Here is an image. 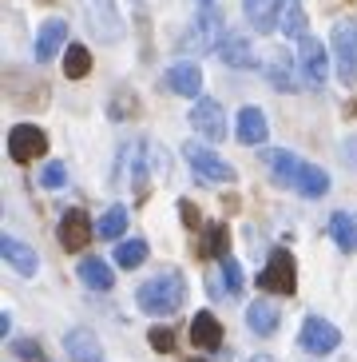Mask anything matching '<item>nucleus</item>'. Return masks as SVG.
I'll return each mask as SVG.
<instances>
[{"label":"nucleus","mask_w":357,"mask_h":362,"mask_svg":"<svg viewBox=\"0 0 357 362\" xmlns=\"http://www.w3.org/2000/svg\"><path fill=\"white\" fill-rule=\"evenodd\" d=\"M183 298H187V279L178 275V271H159L155 279H147L143 287L135 291V303L143 315H155V319H167L183 307Z\"/></svg>","instance_id":"nucleus-1"},{"label":"nucleus","mask_w":357,"mask_h":362,"mask_svg":"<svg viewBox=\"0 0 357 362\" xmlns=\"http://www.w3.org/2000/svg\"><path fill=\"white\" fill-rule=\"evenodd\" d=\"M222 40H226V21H222L219 12L207 4V8L190 21L187 36H183V48H187V52H195V56H202V52H219Z\"/></svg>","instance_id":"nucleus-2"},{"label":"nucleus","mask_w":357,"mask_h":362,"mask_svg":"<svg viewBox=\"0 0 357 362\" xmlns=\"http://www.w3.org/2000/svg\"><path fill=\"white\" fill-rule=\"evenodd\" d=\"M258 287L270 291V295H282V298H290L298 291V263L286 247H274L270 251L262 275H258Z\"/></svg>","instance_id":"nucleus-3"},{"label":"nucleus","mask_w":357,"mask_h":362,"mask_svg":"<svg viewBox=\"0 0 357 362\" xmlns=\"http://www.w3.org/2000/svg\"><path fill=\"white\" fill-rule=\"evenodd\" d=\"M329 44H334L337 80H341V84H357V24L353 21H337Z\"/></svg>","instance_id":"nucleus-4"},{"label":"nucleus","mask_w":357,"mask_h":362,"mask_svg":"<svg viewBox=\"0 0 357 362\" xmlns=\"http://www.w3.org/2000/svg\"><path fill=\"white\" fill-rule=\"evenodd\" d=\"M183 156H187L190 168L199 171V180H207V183H234L238 180V171L222 160V156H214L210 148H202V144H187Z\"/></svg>","instance_id":"nucleus-5"},{"label":"nucleus","mask_w":357,"mask_h":362,"mask_svg":"<svg viewBox=\"0 0 357 362\" xmlns=\"http://www.w3.org/2000/svg\"><path fill=\"white\" fill-rule=\"evenodd\" d=\"M298 342H302V351L310 354H329L337 351V342H341V330L334 327L329 319H322V315H310V319L302 322V330H298Z\"/></svg>","instance_id":"nucleus-6"},{"label":"nucleus","mask_w":357,"mask_h":362,"mask_svg":"<svg viewBox=\"0 0 357 362\" xmlns=\"http://www.w3.org/2000/svg\"><path fill=\"white\" fill-rule=\"evenodd\" d=\"M48 151V136H44L36 124H16L8 132V156L12 163H36Z\"/></svg>","instance_id":"nucleus-7"},{"label":"nucleus","mask_w":357,"mask_h":362,"mask_svg":"<svg viewBox=\"0 0 357 362\" xmlns=\"http://www.w3.org/2000/svg\"><path fill=\"white\" fill-rule=\"evenodd\" d=\"M190 128L199 132L202 139H210V144L226 139V112H222L219 100H207V96L195 100V107H190Z\"/></svg>","instance_id":"nucleus-8"},{"label":"nucleus","mask_w":357,"mask_h":362,"mask_svg":"<svg viewBox=\"0 0 357 362\" xmlns=\"http://www.w3.org/2000/svg\"><path fill=\"white\" fill-rule=\"evenodd\" d=\"M87 24L104 44L123 40V16L116 12V0H87Z\"/></svg>","instance_id":"nucleus-9"},{"label":"nucleus","mask_w":357,"mask_h":362,"mask_svg":"<svg viewBox=\"0 0 357 362\" xmlns=\"http://www.w3.org/2000/svg\"><path fill=\"white\" fill-rule=\"evenodd\" d=\"M298 60H302V76L310 88H322L329 76V56L326 48H322V40H314V36H302L298 40Z\"/></svg>","instance_id":"nucleus-10"},{"label":"nucleus","mask_w":357,"mask_h":362,"mask_svg":"<svg viewBox=\"0 0 357 362\" xmlns=\"http://www.w3.org/2000/svg\"><path fill=\"white\" fill-rule=\"evenodd\" d=\"M95 239V223L87 219V211H80V207H72V211L60 219V247L63 251H84L87 243Z\"/></svg>","instance_id":"nucleus-11"},{"label":"nucleus","mask_w":357,"mask_h":362,"mask_svg":"<svg viewBox=\"0 0 357 362\" xmlns=\"http://www.w3.org/2000/svg\"><path fill=\"white\" fill-rule=\"evenodd\" d=\"M262 163H266V171H270V180L282 183V187H294L302 168H305L294 151H282V148H262Z\"/></svg>","instance_id":"nucleus-12"},{"label":"nucleus","mask_w":357,"mask_h":362,"mask_svg":"<svg viewBox=\"0 0 357 362\" xmlns=\"http://www.w3.org/2000/svg\"><path fill=\"white\" fill-rule=\"evenodd\" d=\"M0 255H4V263H8L16 275H24V279H32L36 271H40L36 251H32L28 243H20L16 235H0Z\"/></svg>","instance_id":"nucleus-13"},{"label":"nucleus","mask_w":357,"mask_h":362,"mask_svg":"<svg viewBox=\"0 0 357 362\" xmlns=\"http://www.w3.org/2000/svg\"><path fill=\"white\" fill-rule=\"evenodd\" d=\"M167 88L175 96H187V100H199L202 92V68L195 60H178V64L167 68Z\"/></svg>","instance_id":"nucleus-14"},{"label":"nucleus","mask_w":357,"mask_h":362,"mask_svg":"<svg viewBox=\"0 0 357 362\" xmlns=\"http://www.w3.org/2000/svg\"><path fill=\"white\" fill-rule=\"evenodd\" d=\"M242 12H246V21H250L254 33L266 36L282 21V0H242Z\"/></svg>","instance_id":"nucleus-15"},{"label":"nucleus","mask_w":357,"mask_h":362,"mask_svg":"<svg viewBox=\"0 0 357 362\" xmlns=\"http://www.w3.org/2000/svg\"><path fill=\"white\" fill-rule=\"evenodd\" d=\"M63 351H68V358L72 362H104V346H99V339H95L92 330L75 327L63 334Z\"/></svg>","instance_id":"nucleus-16"},{"label":"nucleus","mask_w":357,"mask_h":362,"mask_svg":"<svg viewBox=\"0 0 357 362\" xmlns=\"http://www.w3.org/2000/svg\"><path fill=\"white\" fill-rule=\"evenodd\" d=\"M63 44H68V21H60V16L44 21L40 33H36V60H40V64L44 60H52Z\"/></svg>","instance_id":"nucleus-17"},{"label":"nucleus","mask_w":357,"mask_h":362,"mask_svg":"<svg viewBox=\"0 0 357 362\" xmlns=\"http://www.w3.org/2000/svg\"><path fill=\"white\" fill-rule=\"evenodd\" d=\"M219 60L226 68H258V56L242 33H226V40L219 44Z\"/></svg>","instance_id":"nucleus-18"},{"label":"nucleus","mask_w":357,"mask_h":362,"mask_svg":"<svg viewBox=\"0 0 357 362\" xmlns=\"http://www.w3.org/2000/svg\"><path fill=\"white\" fill-rule=\"evenodd\" d=\"M190 342H195L199 351H219L222 346V327L210 310H199V315L190 319Z\"/></svg>","instance_id":"nucleus-19"},{"label":"nucleus","mask_w":357,"mask_h":362,"mask_svg":"<svg viewBox=\"0 0 357 362\" xmlns=\"http://www.w3.org/2000/svg\"><path fill=\"white\" fill-rule=\"evenodd\" d=\"M266 80H270L278 92H298V76H294V64H290V56L278 48V52H270V60L262 64Z\"/></svg>","instance_id":"nucleus-20"},{"label":"nucleus","mask_w":357,"mask_h":362,"mask_svg":"<svg viewBox=\"0 0 357 362\" xmlns=\"http://www.w3.org/2000/svg\"><path fill=\"white\" fill-rule=\"evenodd\" d=\"M266 136H270V128H266L262 107H242V112H238V144H246V148H258Z\"/></svg>","instance_id":"nucleus-21"},{"label":"nucleus","mask_w":357,"mask_h":362,"mask_svg":"<svg viewBox=\"0 0 357 362\" xmlns=\"http://www.w3.org/2000/svg\"><path fill=\"white\" fill-rule=\"evenodd\" d=\"M278 322H282V315H278V307L266 303V298H258V303L246 307V327H250L254 334H262V339H270L274 330H278Z\"/></svg>","instance_id":"nucleus-22"},{"label":"nucleus","mask_w":357,"mask_h":362,"mask_svg":"<svg viewBox=\"0 0 357 362\" xmlns=\"http://www.w3.org/2000/svg\"><path fill=\"white\" fill-rule=\"evenodd\" d=\"M226 247H231V231L222 223H207L195 251H199V259H226Z\"/></svg>","instance_id":"nucleus-23"},{"label":"nucleus","mask_w":357,"mask_h":362,"mask_svg":"<svg viewBox=\"0 0 357 362\" xmlns=\"http://www.w3.org/2000/svg\"><path fill=\"white\" fill-rule=\"evenodd\" d=\"M75 271H80V283L92 287V291H111V287H116V271H111L104 259H84Z\"/></svg>","instance_id":"nucleus-24"},{"label":"nucleus","mask_w":357,"mask_h":362,"mask_svg":"<svg viewBox=\"0 0 357 362\" xmlns=\"http://www.w3.org/2000/svg\"><path fill=\"white\" fill-rule=\"evenodd\" d=\"M294 187H298V192L305 195V199H322V195L329 192V175H326V171H322V168H314V163H305Z\"/></svg>","instance_id":"nucleus-25"},{"label":"nucleus","mask_w":357,"mask_h":362,"mask_svg":"<svg viewBox=\"0 0 357 362\" xmlns=\"http://www.w3.org/2000/svg\"><path fill=\"white\" fill-rule=\"evenodd\" d=\"M123 231H127V207H123V203H111V207L99 215L95 235H99V239H119Z\"/></svg>","instance_id":"nucleus-26"},{"label":"nucleus","mask_w":357,"mask_h":362,"mask_svg":"<svg viewBox=\"0 0 357 362\" xmlns=\"http://www.w3.org/2000/svg\"><path fill=\"white\" fill-rule=\"evenodd\" d=\"M329 235H334V243L341 247V251H353L357 247V219L349 211H337L334 219H329Z\"/></svg>","instance_id":"nucleus-27"},{"label":"nucleus","mask_w":357,"mask_h":362,"mask_svg":"<svg viewBox=\"0 0 357 362\" xmlns=\"http://www.w3.org/2000/svg\"><path fill=\"white\" fill-rule=\"evenodd\" d=\"M92 72V52H87L84 44H68V52H63V76L68 80H84Z\"/></svg>","instance_id":"nucleus-28"},{"label":"nucleus","mask_w":357,"mask_h":362,"mask_svg":"<svg viewBox=\"0 0 357 362\" xmlns=\"http://www.w3.org/2000/svg\"><path fill=\"white\" fill-rule=\"evenodd\" d=\"M286 40H302L305 36V12L302 4H282V21H278Z\"/></svg>","instance_id":"nucleus-29"},{"label":"nucleus","mask_w":357,"mask_h":362,"mask_svg":"<svg viewBox=\"0 0 357 362\" xmlns=\"http://www.w3.org/2000/svg\"><path fill=\"white\" fill-rule=\"evenodd\" d=\"M143 259H147V243H143V239H127V243L116 247V263L127 267V271H131V267H139Z\"/></svg>","instance_id":"nucleus-30"},{"label":"nucleus","mask_w":357,"mask_h":362,"mask_svg":"<svg viewBox=\"0 0 357 362\" xmlns=\"http://www.w3.org/2000/svg\"><path fill=\"white\" fill-rule=\"evenodd\" d=\"M135 112H139V100L127 88H119L116 96H111V104H107V116L111 119H127V116H135Z\"/></svg>","instance_id":"nucleus-31"},{"label":"nucleus","mask_w":357,"mask_h":362,"mask_svg":"<svg viewBox=\"0 0 357 362\" xmlns=\"http://www.w3.org/2000/svg\"><path fill=\"white\" fill-rule=\"evenodd\" d=\"M219 271H222V287H226V295H242V267L226 255V259H219Z\"/></svg>","instance_id":"nucleus-32"},{"label":"nucleus","mask_w":357,"mask_h":362,"mask_svg":"<svg viewBox=\"0 0 357 362\" xmlns=\"http://www.w3.org/2000/svg\"><path fill=\"white\" fill-rule=\"evenodd\" d=\"M147 342H151V351H159V354H171V351H175V334H171L167 327H151V330H147Z\"/></svg>","instance_id":"nucleus-33"},{"label":"nucleus","mask_w":357,"mask_h":362,"mask_svg":"<svg viewBox=\"0 0 357 362\" xmlns=\"http://www.w3.org/2000/svg\"><path fill=\"white\" fill-rule=\"evenodd\" d=\"M12 354H16V358H28V362H44V351H40L36 339H16L12 342Z\"/></svg>","instance_id":"nucleus-34"},{"label":"nucleus","mask_w":357,"mask_h":362,"mask_svg":"<svg viewBox=\"0 0 357 362\" xmlns=\"http://www.w3.org/2000/svg\"><path fill=\"white\" fill-rule=\"evenodd\" d=\"M40 183L44 187H63V183H68V168H63V163H48V168L40 171Z\"/></svg>","instance_id":"nucleus-35"},{"label":"nucleus","mask_w":357,"mask_h":362,"mask_svg":"<svg viewBox=\"0 0 357 362\" xmlns=\"http://www.w3.org/2000/svg\"><path fill=\"white\" fill-rule=\"evenodd\" d=\"M178 215H183V223L187 227H199V207L190 199H178Z\"/></svg>","instance_id":"nucleus-36"},{"label":"nucleus","mask_w":357,"mask_h":362,"mask_svg":"<svg viewBox=\"0 0 357 362\" xmlns=\"http://www.w3.org/2000/svg\"><path fill=\"white\" fill-rule=\"evenodd\" d=\"M341 156H346L349 163H357V139H346V144H341Z\"/></svg>","instance_id":"nucleus-37"},{"label":"nucleus","mask_w":357,"mask_h":362,"mask_svg":"<svg viewBox=\"0 0 357 362\" xmlns=\"http://www.w3.org/2000/svg\"><path fill=\"white\" fill-rule=\"evenodd\" d=\"M8 330H12V315L4 310V315H0V334H8Z\"/></svg>","instance_id":"nucleus-38"},{"label":"nucleus","mask_w":357,"mask_h":362,"mask_svg":"<svg viewBox=\"0 0 357 362\" xmlns=\"http://www.w3.org/2000/svg\"><path fill=\"white\" fill-rule=\"evenodd\" d=\"M250 362H278V358H274V354H254Z\"/></svg>","instance_id":"nucleus-39"},{"label":"nucleus","mask_w":357,"mask_h":362,"mask_svg":"<svg viewBox=\"0 0 357 362\" xmlns=\"http://www.w3.org/2000/svg\"><path fill=\"white\" fill-rule=\"evenodd\" d=\"M282 4H302V0H282Z\"/></svg>","instance_id":"nucleus-40"},{"label":"nucleus","mask_w":357,"mask_h":362,"mask_svg":"<svg viewBox=\"0 0 357 362\" xmlns=\"http://www.w3.org/2000/svg\"><path fill=\"white\" fill-rule=\"evenodd\" d=\"M190 362H207V358H190Z\"/></svg>","instance_id":"nucleus-41"},{"label":"nucleus","mask_w":357,"mask_h":362,"mask_svg":"<svg viewBox=\"0 0 357 362\" xmlns=\"http://www.w3.org/2000/svg\"><path fill=\"white\" fill-rule=\"evenodd\" d=\"M202 4H214V0H202Z\"/></svg>","instance_id":"nucleus-42"}]
</instances>
